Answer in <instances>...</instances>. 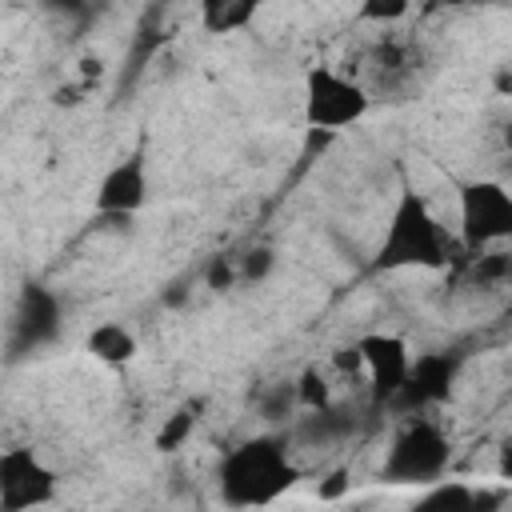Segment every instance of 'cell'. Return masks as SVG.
Segmentation results:
<instances>
[{"mask_svg":"<svg viewBox=\"0 0 512 512\" xmlns=\"http://www.w3.org/2000/svg\"><path fill=\"white\" fill-rule=\"evenodd\" d=\"M496 472H500V480H508V484H512V432L500 440V452H496Z\"/></svg>","mask_w":512,"mask_h":512,"instance_id":"obj_24","label":"cell"},{"mask_svg":"<svg viewBox=\"0 0 512 512\" xmlns=\"http://www.w3.org/2000/svg\"><path fill=\"white\" fill-rule=\"evenodd\" d=\"M296 404H300L304 412H324V408L336 404V400H332V384H328V376H324L316 364H308V368L296 376Z\"/></svg>","mask_w":512,"mask_h":512,"instance_id":"obj_16","label":"cell"},{"mask_svg":"<svg viewBox=\"0 0 512 512\" xmlns=\"http://www.w3.org/2000/svg\"><path fill=\"white\" fill-rule=\"evenodd\" d=\"M372 108V96L368 88L332 68V64H312L304 72V124L308 132H320V136H336L344 128H356Z\"/></svg>","mask_w":512,"mask_h":512,"instance_id":"obj_4","label":"cell"},{"mask_svg":"<svg viewBox=\"0 0 512 512\" xmlns=\"http://www.w3.org/2000/svg\"><path fill=\"white\" fill-rule=\"evenodd\" d=\"M148 160L140 152L116 160L104 168V176L96 180V192H92V208L100 220H132L144 204H148Z\"/></svg>","mask_w":512,"mask_h":512,"instance_id":"obj_9","label":"cell"},{"mask_svg":"<svg viewBox=\"0 0 512 512\" xmlns=\"http://www.w3.org/2000/svg\"><path fill=\"white\" fill-rule=\"evenodd\" d=\"M272 268H276V252H272L268 244H256V248H248V252L240 256V280H244V284L268 280Z\"/></svg>","mask_w":512,"mask_h":512,"instance_id":"obj_19","label":"cell"},{"mask_svg":"<svg viewBox=\"0 0 512 512\" xmlns=\"http://www.w3.org/2000/svg\"><path fill=\"white\" fill-rule=\"evenodd\" d=\"M404 512H476V488L444 476V480L420 488V496Z\"/></svg>","mask_w":512,"mask_h":512,"instance_id":"obj_12","label":"cell"},{"mask_svg":"<svg viewBox=\"0 0 512 512\" xmlns=\"http://www.w3.org/2000/svg\"><path fill=\"white\" fill-rule=\"evenodd\" d=\"M84 352L96 360V364H108V368H124L140 356V336L120 324V320H100L96 328H88L84 336Z\"/></svg>","mask_w":512,"mask_h":512,"instance_id":"obj_11","label":"cell"},{"mask_svg":"<svg viewBox=\"0 0 512 512\" xmlns=\"http://www.w3.org/2000/svg\"><path fill=\"white\" fill-rule=\"evenodd\" d=\"M448 260H452V240L444 224L436 220L432 204L404 184L388 208L372 268L376 272H440L448 268Z\"/></svg>","mask_w":512,"mask_h":512,"instance_id":"obj_2","label":"cell"},{"mask_svg":"<svg viewBox=\"0 0 512 512\" xmlns=\"http://www.w3.org/2000/svg\"><path fill=\"white\" fill-rule=\"evenodd\" d=\"M452 468V436L432 416H408L388 440L376 476L392 488H428Z\"/></svg>","mask_w":512,"mask_h":512,"instance_id":"obj_3","label":"cell"},{"mask_svg":"<svg viewBox=\"0 0 512 512\" xmlns=\"http://www.w3.org/2000/svg\"><path fill=\"white\" fill-rule=\"evenodd\" d=\"M456 376H460V356L456 352H444V348L416 352L412 372H408V384L400 388V396L392 400V408L404 412V416H424L428 408H436V404H444L452 396Z\"/></svg>","mask_w":512,"mask_h":512,"instance_id":"obj_7","label":"cell"},{"mask_svg":"<svg viewBox=\"0 0 512 512\" xmlns=\"http://www.w3.org/2000/svg\"><path fill=\"white\" fill-rule=\"evenodd\" d=\"M232 284H240V256H212L204 268V288L228 292Z\"/></svg>","mask_w":512,"mask_h":512,"instance_id":"obj_20","label":"cell"},{"mask_svg":"<svg viewBox=\"0 0 512 512\" xmlns=\"http://www.w3.org/2000/svg\"><path fill=\"white\" fill-rule=\"evenodd\" d=\"M456 240L472 256L512 240V188L500 180H464L456 188Z\"/></svg>","mask_w":512,"mask_h":512,"instance_id":"obj_5","label":"cell"},{"mask_svg":"<svg viewBox=\"0 0 512 512\" xmlns=\"http://www.w3.org/2000/svg\"><path fill=\"white\" fill-rule=\"evenodd\" d=\"M332 368L340 376H364V352H360V344L356 340L352 344H336L332 348Z\"/></svg>","mask_w":512,"mask_h":512,"instance_id":"obj_22","label":"cell"},{"mask_svg":"<svg viewBox=\"0 0 512 512\" xmlns=\"http://www.w3.org/2000/svg\"><path fill=\"white\" fill-rule=\"evenodd\" d=\"M200 20L208 32H240L248 20H256L252 0H212L200 8Z\"/></svg>","mask_w":512,"mask_h":512,"instance_id":"obj_15","label":"cell"},{"mask_svg":"<svg viewBox=\"0 0 512 512\" xmlns=\"http://www.w3.org/2000/svg\"><path fill=\"white\" fill-rule=\"evenodd\" d=\"M356 344H360V352H364V376H368L372 400L392 408V400H396L400 388L408 384V372H412L416 352H412L408 340L396 336V332H364Z\"/></svg>","mask_w":512,"mask_h":512,"instance_id":"obj_8","label":"cell"},{"mask_svg":"<svg viewBox=\"0 0 512 512\" xmlns=\"http://www.w3.org/2000/svg\"><path fill=\"white\" fill-rule=\"evenodd\" d=\"M500 500H504L500 492H488V488H480V492H476V512H496V508H500Z\"/></svg>","mask_w":512,"mask_h":512,"instance_id":"obj_25","label":"cell"},{"mask_svg":"<svg viewBox=\"0 0 512 512\" xmlns=\"http://www.w3.org/2000/svg\"><path fill=\"white\" fill-rule=\"evenodd\" d=\"M296 432H300V440H308V444H340V440H348V436L356 432V412L332 404V408H324V412H308Z\"/></svg>","mask_w":512,"mask_h":512,"instance_id":"obj_13","label":"cell"},{"mask_svg":"<svg viewBox=\"0 0 512 512\" xmlns=\"http://www.w3.org/2000/svg\"><path fill=\"white\" fill-rule=\"evenodd\" d=\"M200 412H204V400H184V404H176L164 420H160V428H156V436H152V444H156V452H180L188 440H192V432H196V424H200Z\"/></svg>","mask_w":512,"mask_h":512,"instance_id":"obj_14","label":"cell"},{"mask_svg":"<svg viewBox=\"0 0 512 512\" xmlns=\"http://www.w3.org/2000/svg\"><path fill=\"white\" fill-rule=\"evenodd\" d=\"M348 484H352V472H348V468H332V472L320 480L316 496H320V500H340V496L348 492Z\"/></svg>","mask_w":512,"mask_h":512,"instance_id":"obj_23","label":"cell"},{"mask_svg":"<svg viewBox=\"0 0 512 512\" xmlns=\"http://www.w3.org/2000/svg\"><path fill=\"white\" fill-rule=\"evenodd\" d=\"M60 476L36 448H8L0 456V512H36L56 504Z\"/></svg>","mask_w":512,"mask_h":512,"instance_id":"obj_6","label":"cell"},{"mask_svg":"<svg viewBox=\"0 0 512 512\" xmlns=\"http://www.w3.org/2000/svg\"><path fill=\"white\" fill-rule=\"evenodd\" d=\"M468 276H472L476 284H484V288H488V284H504V280H512V256L500 252V248L480 252V256H472Z\"/></svg>","mask_w":512,"mask_h":512,"instance_id":"obj_17","label":"cell"},{"mask_svg":"<svg viewBox=\"0 0 512 512\" xmlns=\"http://www.w3.org/2000/svg\"><path fill=\"white\" fill-rule=\"evenodd\" d=\"M292 408H300L296 404V380H284V384H272L264 396H260V416L264 420H288L292 416Z\"/></svg>","mask_w":512,"mask_h":512,"instance_id":"obj_18","label":"cell"},{"mask_svg":"<svg viewBox=\"0 0 512 512\" xmlns=\"http://www.w3.org/2000/svg\"><path fill=\"white\" fill-rule=\"evenodd\" d=\"M296 484H300V460L284 432L244 436L216 464V496L232 512L272 508Z\"/></svg>","mask_w":512,"mask_h":512,"instance_id":"obj_1","label":"cell"},{"mask_svg":"<svg viewBox=\"0 0 512 512\" xmlns=\"http://www.w3.org/2000/svg\"><path fill=\"white\" fill-rule=\"evenodd\" d=\"M408 12H412V8H408L404 0H364V4L356 8V16H360V20H372V24H400Z\"/></svg>","mask_w":512,"mask_h":512,"instance_id":"obj_21","label":"cell"},{"mask_svg":"<svg viewBox=\"0 0 512 512\" xmlns=\"http://www.w3.org/2000/svg\"><path fill=\"white\" fill-rule=\"evenodd\" d=\"M60 320H64L60 296L52 288H44V284H28L20 292L16 312H12V352L44 348L48 340H56Z\"/></svg>","mask_w":512,"mask_h":512,"instance_id":"obj_10","label":"cell"}]
</instances>
